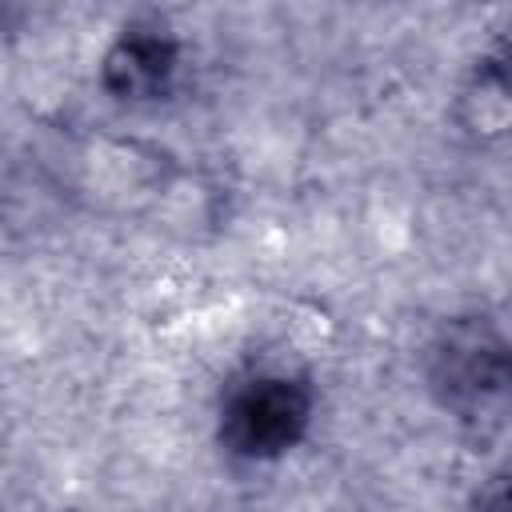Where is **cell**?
<instances>
[{
  "label": "cell",
  "instance_id": "1",
  "mask_svg": "<svg viewBox=\"0 0 512 512\" xmlns=\"http://www.w3.org/2000/svg\"><path fill=\"white\" fill-rule=\"evenodd\" d=\"M428 388L460 416L492 412L512 396V344L484 316L448 320L428 344Z\"/></svg>",
  "mask_w": 512,
  "mask_h": 512
},
{
  "label": "cell",
  "instance_id": "2",
  "mask_svg": "<svg viewBox=\"0 0 512 512\" xmlns=\"http://www.w3.org/2000/svg\"><path fill=\"white\" fill-rule=\"evenodd\" d=\"M312 424V388L292 372H256L220 408V444L236 460H276Z\"/></svg>",
  "mask_w": 512,
  "mask_h": 512
},
{
  "label": "cell",
  "instance_id": "3",
  "mask_svg": "<svg viewBox=\"0 0 512 512\" xmlns=\"http://www.w3.org/2000/svg\"><path fill=\"white\" fill-rule=\"evenodd\" d=\"M176 72H180V40L156 20L124 24L100 56L104 92L128 104H148L168 96Z\"/></svg>",
  "mask_w": 512,
  "mask_h": 512
},
{
  "label": "cell",
  "instance_id": "4",
  "mask_svg": "<svg viewBox=\"0 0 512 512\" xmlns=\"http://www.w3.org/2000/svg\"><path fill=\"white\" fill-rule=\"evenodd\" d=\"M480 80L504 96H512V24L496 36V44L488 48V56L480 60Z\"/></svg>",
  "mask_w": 512,
  "mask_h": 512
},
{
  "label": "cell",
  "instance_id": "5",
  "mask_svg": "<svg viewBox=\"0 0 512 512\" xmlns=\"http://www.w3.org/2000/svg\"><path fill=\"white\" fill-rule=\"evenodd\" d=\"M472 512H512V472L488 476L472 496Z\"/></svg>",
  "mask_w": 512,
  "mask_h": 512
}]
</instances>
